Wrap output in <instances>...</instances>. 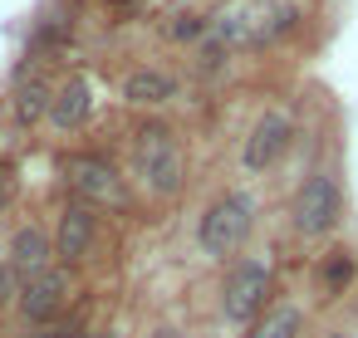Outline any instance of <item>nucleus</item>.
Returning <instances> with one entry per match:
<instances>
[{"instance_id":"nucleus-3","label":"nucleus","mask_w":358,"mask_h":338,"mask_svg":"<svg viewBox=\"0 0 358 338\" xmlns=\"http://www.w3.org/2000/svg\"><path fill=\"white\" fill-rule=\"evenodd\" d=\"M64 182L74 191V201L84 206H123L128 201V186H123V172L108 162V157H94V152H79L64 162Z\"/></svg>"},{"instance_id":"nucleus-13","label":"nucleus","mask_w":358,"mask_h":338,"mask_svg":"<svg viewBox=\"0 0 358 338\" xmlns=\"http://www.w3.org/2000/svg\"><path fill=\"white\" fill-rule=\"evenodd\" d=\"M172 94H177V84L167 74H152V69H138V74L123 79V98L128 103H167Z\"/></svg>"},{"instance_id":"nucleus-7","label":"nucleus","mask_w":358,"mask_h":338,"mask_svg":"<svg viewBox=\"0 0 358 338\" xmlns=\"http://www.w3.org/2000/svg\"><path fill=\"white\" fill-rule=\"evenodd\" d=\"M69 294H74V279H69V270H55V265H50L45 274L25 279L20 309H25V318H30V323H55V318L64 314Z\"/></svg>"},{"instance_id":"nucleus-5","label":"nucleus","mask_w":358,"mask_h":338,"mask_svg":"<svg viewBox=\"0 0 358 338\" xmlns=\"http://www.w3.org/2000/svg\"><path fill=\"white\" fill-rule=\"evenodd\" d=\"M338 211H343V196H338V182L329 172H314L294 191V230L299 235H329L338 226Z\"/></svg>"},{"instance_id":"nucleus-1","label":"nucleus","mask_w":358,"mask_h":338,"mask_svg":"<svg viewBox=\"0 0 358 338\" xmlns=\"http://www.w3.org/2000/svg\"><path fill=\"white\" fill-rule=\"evenodd\" d=\"M299 15H304L299 0H226L211 15L206 35L216 45H231V50H260L270 40H280Z\"/></svg>"},{"instance_id":"nucleus-10","label":"nucleus","mask_w":358,"mask_h":338,"mask_svg":"<svg viewBox=\"0 0 358 338\" xmlns=\"http://www.w3.org/2000/svg\"><path fill=\"white\" fill-rule=\"evenodd\" d=\"M89 113H94V84H89L84 74H74V79H69L59 94H55L50 118H55V128L74 133V128H84V123H89Z\"/></svg>"},{"instance_id":"nucleus-16","label":"nucleus","mask_w":358,"mask_h":338,"mask_svg":"<svg viewBox=\"0 0 358 338\" xmlns=\"http://www.w3.org/2000/svg\"><path fill=\"white\" fill-rule=\"evenodd\" d=\"M348 270H353V265H348V255H334V265H329V274H324V289H329V294H334V289H343Z\"/></svg>"},{"instance_id":"nucleus-4","label":"nucleus","mask_w":358,"mask_h":338,"mask_svg":"<svg viewBox=\"0 0 358 338\" xmlns=\"http://www.w3.org/2000/svg\"><path fill=\"white\" fill-rule=\"evenodd\" d=\"M250 221H255V206L245 191H226L216 206H206L201 226H196V240L206 255H231L245 235H250Z\"/></svg>"},{"instance_id":"nucleus-11","label":"nucleus","mask_w":358,"mask_h":338,"mask_svg":"<svg viewBox=\"0 0 358 338\" xmlns=\"http://www.w3.org/2000/svg\"><path fill=\"white\" fill-rule=\"evenodd\" d=\"M10 270H15V279H35V274L50 270V240H45L35 226H25V230L10 240Z\"/></svg>"},{"instance_id":"nucleus-14","label":"nucleus","mask_w":358,"mask_h":338,"mask_svg":"<svg viewBox=\"0 0 358 338\" xmlns=\"http://www.w3.org/2000/svg\"><path fill=\"white\" fill-rule=\"evenodd\" d=\"M299 333V309H275V314H265L245 338H294Z\"/></svg>"},{"instance_id":"nucleus-9","label":"nucleus","mask_w":358,"mask_h":338,"mask_svg":"<svg viewBox=\"0 0 358 338\" xmlns=\"http://www.w3.org/2000/svg\"><path fill=\"white\" fill-rule=\"evenodd\" d=\"M94 235H99V211L84 206V201H69L64 216H59V240H55L59 260L64 265H84L89 250H94Z\"/></svg>"},{"instance_id":"nucleus-6","label":"nucleus","mask_w":358,"mask_h":338,"mask_svg":"<svg viewBox=\"0 0 358 338\" xmlns=\"http://www.w3.org/2000/svg\"><path fill=\"white\" fill-rule=\"evenodd\" d=\"M265 299H270V270H265L260 260L236 265L231 279H226V289H221L226 318H236V323H255L260 309H265Z\"/></svg>"},{"instance_id":"nucleus-17","label":"nucleus","mask_w":358,"mask_h":338,"mask_svg":"<svg viewBox=\"0 0 358 338\" xmlns=\"http://www.w3.org/2000/svg\"><path fill=\"white\" fill-rule=\"evenodd\" d=\"M20 289V279H15V270H10V260H0V304H6L10 294Z\"/></svg>"},{"instance_id":"nucleus-15","label":"nucleus","mask_w":358,"mask_h":338,"mask_svg":"<svg viewBox=\"0 0 358 338\" xmlns=\"http://www.w3.org/2000/svg\"><path fill=\"white\" fill-rule=\"evenodd\" d=\"M79 333V323L74 318H55V323H40L35 333H25V338H74Z\"/></svg>"},{"instance_id":"nucleus-12","label":"nucleus","mask_w":358,"mask_h":338,"mask_svg":"<svg viewBox=\"0 0 358 338\" xmlns=\"http://www.w3.org/2000/svg\"><path fill=\"white\" fill-rule=\"evenodd\" d=\"M50 103H55V94H50V84L45 79H25L20 89H15V103H10V113H15V123H40V118H50Z\"/></svg>"},{"instance_id":"nucleus-2","label":"nucleus","mask_w":358,"mask_h":338,"mask_svg":"<svg viewBox=\"0 0 358 338\" xmlns=\"http://www.w3.org/2000/svg\"><path fill=\"white\" fill-rule=\"evenodd\" d=\"M133 162H138V177L152 196H177L182 182H187V157L177 147V133L167 123H148L138 128V147H133Z\"/></svg>"},{"instance_id":"nucleus-18","label":"nucleus","mask_w":358,"mask_h":338,"mask_svg":"<svg viewBox=\"0 0 358 338\" xmlns=\"http://www.w3.org/2000/svg\"><path fill=\"white\" fill-rule=\"evenodd\" d=\"M6 201H10V172H0V211H6Z\"/></svg>"},{"instance_id":"nucleus-19","label":"nucleus","mask_w":358,"mask_h":338,"mask_svg":"<svg viewBox=\"0 0 358 338\" xmlns=\"http://www.w3.org/2000/svg\"><path fill=\"white\" fill-rule=\"evenodd\" d=\"M338 338H358V333H338Z\"/></svg>"},{"instance_id":"nucleus-8","label":"nucleus","mask_w":358,"mask_h":338,"mask_svg":"<svg viewBox=\"0 0 358 338\" xmlns=\"http://www.w3.org/2000/svg\"><path fill=\"white\" fill-rule=\"evenodd\" d=\"M289 138H294V123H289L285 113H265V118L250 128V138H245V152H241L245 172H270V167L285 157Z\"/></svg>"}]
</instances>
